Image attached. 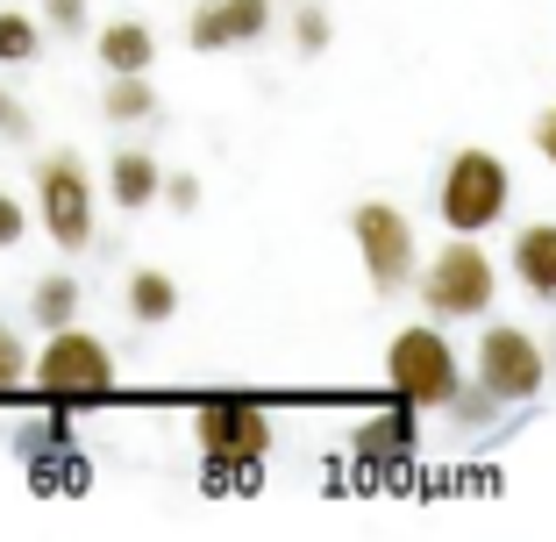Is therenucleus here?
<instances>
[{"label": "nucleus", "mask_w": 556, "mask_h": 542, "mask_svg": "<svg viewBox=\"0 0 556 542\" xmlns=\"http://www.w3.org/2000/svg\"><path fill=\"white\" fill-rule=\"evenodd\" d=\"M514 279L535 300H556V222H528L514 236Z\"/></svg>", "instance_id": "obj_10"}, {"label": "nucleus", "mask_w": 556, "mask_h": 542, "mask_svg": "<svg viewBox=\"0 0 556 542\" xmlns=\"http://www.w3.org/2000/svg\"><path fill=\"white\" fill-rule=\"evenodd\" d=\"M100 115H108V122H150V115H157V93H150L143 72H108Z\"/></svg>", "instance_id": "obj_14"}, {"label": "nucleus", "mask_w": 556, "mask_h": 542, "mask_svg": "<svg viewBox=\"0 0 556 542\" xmlns=\"http://www.w3.org/2000/svg\"><path fill=\"white\" fill-rule=\"evenodd\" d=\"M535 150L556 165V108H542V115H535Z\"/></svg>", "instance_id": "obj_25"}, {"label": "nucleus", "mask_w": 556, "mask_h": 542, "mask_svg": "<svg viewBox=\"0 0 556 542\" xmlns=\"http://www.w3.org/2000/svg\"><path fill=\"white\" fill-rule=\"evenodd\" d=\"M164 179L172 172L150 157V150H115V165H108V200H115L122 214L150 207V200H164Z\"/></svg>", "instance_id": "obj_9"}, {"label": "nucleus", "mask_w": 556, "mask_h": 542, "mask_svg": "<svg viewBox=\"0 0 556 542\" xmlns=\"http://www.w3.org/2000/svg\"><path fill=\"white\" fill-rule=\"evenodd\" d=\"M22 229H29V207H22L15 193H0V250H15Z\"/></svg>", "instance_id": "obj_22"}, {"label": "nucleus", "mask_w": 556, "mask_h": 542, "mask_svg": "<svg viewBox=\"0 0 556 542\" xmlns=\"http://www.w3.org/2000/svg\"><path fill=\"white\" fill-rule=\"evenodd\" d=\"M386 378H393L400 407H457L464 393V364L435 322H414L386 343Z\"/></svg>", "instance_id": "obj_1"}, {"label": "nucleus", "mask_w": 556, "mask_h": 542, "mask_svg": "<svg viewBox=\"0 0 556 542\" xmlns=\"http://www.w3.org/2000/svg\"><path fill=\"white\" fill-rule=\"evenodd\" d=\"M357 457L364 464H400V457H414V407L407 414H378L371 428H357Z\"/></svg>", "instance_id": "obj_13"}, {"label": "nucleus", "mask_w": 556, "mask_h": 542, "mask_svg": "<svg viewBox=\"0 0 556 542\" xmlns=\"http://www.w3.org/2000/svg\"><path fill=\"white\" fill-rule=\"evenodd\" d=\"M328 36H336L328 8H321V0H300V8H293V50H300V58H321Z\"/></svg>", "instance_id": "obj_18"}, {"label": "nucleus", "mask_w": 556, "mask_h": 542, "mask_svg": "<svg viewBox=\"0 0 556 542\" xmlns=\"http://www.w3.org/2000/svg\"><path fill=\"white\" fill-rule=\"evenodd\" d=\"M93 50H100V65H108V72H150V65H157V36H150V22H136V15L108 22V29L93 36Z\"/></svg>", "instance_id": "obj_11"}, {"label": "nucleus", "mask_w": 556, "mask_h": 542, "mask_svg": "<svg viewBox=\"0 0 556 542\" xmlns=\"http://www.w3.org/2000/svg\"><path fill=\"white\" fill-rule=\"evenodd\" d=\"M350 236H357V257L371 272V293L400 300L407 286H421V264H414V222L386 200H364L350 207Z\"/></svg>", "instance_id": "obj_4"}, {"label": "nucleus", "mask_w": 556, "mask_h": 542, "mask_svg": "<svg viewBox=\"0 0 556 542\" xmlns=\"http://www.w3.org/2000/svg\"><path fill=\"white\" fill-rule=\"evenodd\" d=\"M471 378L500 400V407H521V400L542 393L549 364H542V343L521 329V322H492V329L478 336V350H471Z\"/></svg>", "instance_id": "obj_6"}, {"label": "nucleus", "mask_w": 556, "mask_h": 542, "mask_svg": "<svg viewBox=\"0 0 556 542\" xmlns=\"http://www.w3.org/2000/svg\"><path fill=\"white\" fill-rule=\"evenodd\" d=\"M164 200H172L179 214H193L200 207V179H193V172H172V179H164Z\"/></svg>", "instance_id": "obj_23"}, {"label": "nucleus", "mask_w": 556, "mask_h": 542, "mask_svg": "<svg viewBox=\"0 0 556 542\" xmlns=\"http://www.w3.org/2000/svg\"><path fill=\"white\" fill-rule=\"evenodd\" d=\"M129 314L136 322H172L179 314V279L172 272H157V264H143V272H129Z\"/></svg>", "instance_id": "obj_12"}, {"label": "nucleus", "mask_w": 556, "mask_h": 542, "mask_svg": "<svg viewBox=\"0 0 556 542\" xmlns=\"http://www.w3.org/2000/svg\"><path fill=\"white\" fill-rule=\"evenodd\" d=\"M271 8L278 0H222V29H229V43H257V36L271 29Z\"/></svg>", "instance_id": "obj_17"}, {"label": "nucleus", "mask_w": 556, "mask_h": 542, "mask_svg": "<svg viewBox=\"0 0 556 542\" xmlns=\"http://www.w3.org/2000/svg\"><path fill=\"white\" fill-rule=\"evenodd\" d=\"M43 22L58 36H79L86 29V0H43Z\"/></svg>", "instance_id": "obj_21"}, {"label": "nucleus", "mask_w": 556, "mask_h": 542, "mask_svg": "<svg viewBox=\"0 0 556 542\" xmlns=\"http://www.w3.org/2000/svg\"><path fill=\"white\" fill-rule=\"evenodd\" d=\"M36 386L58 400L72 393H108L115 386V357H108V343L86 329H50V343L36 350Z\"/></svg>", "instance_id": "obj_8"}, {"label": "nucleus", "mask_w": 556, "mask_h": 542, "mask_svg": "<svg viewBox=\"0 0 556 542\" xmlns=\"http://www.w3.org/2000/svg\"><path fill=\"white\" fill-rule=\"evenodd\" d=\"M492 293H500V272L478 250V236H450L421 272V307L435 322H471V314L492 307Z\"/></svg>", "instance_id": "obj_3"}, {"label": "nucleus", "mask_w": 556, "mask_h": 542, "mask_svg": "<svg viewBox=\"0 0 556 542\" xmlns=\"http://www.w3.org/2000/svg\"><path fill=\"white\" fill-rule=\"evenodd\" d=\"M0 136H29V108L0 93Z\"/></svg>", "instance_id": "obj_24"}, {"label": "nucleus", "mask_w": 556, "mask_h": 542, "mask_svg": "<svg viewBox=\"0 0 556 542\" xmlns=\"http://www.w3.org/2000/svg\"><path fill=\"white\" fill-rule=\"evenodd\" d=\"M507 193H514L507 165H500L492 150L464 143L457 157L442 165V186H435V214L450 222V236H485L492 222L507 214Z\"/></svg>", "instance_id": "obj_2"}, {"label": "nucleus", "mask_w": 556, "mask_h": 542, "mask_svg": "<svg viewBox=\"0 0 556 542\" xmlns=\"http://www.w3.org/2000/svg\"><path fill=\"white\" fill-rule=\"evenodd\" d=\"M29 314H36V329H72V314H79V279H72V272H50V279H36Z\"/></svg>", "instance_id": "obj_15"}, {"label": "nucleus", "mask_w": 556, "mask_h": 542, "mask_svg": "<svg viewBox=\"0 0 556 542\" xmlns=\"http://www.w3.org/2000/svg\"><path fill=\"white\" fill-rule=\"evenodd\" d=\"M22 378H36V357L22 350V336L0 322V393H8V386H22Z\"/></svg>", "instance_id": "obj_19"}, {"label": "nucleus", "mask_w": 556, "mask_h": 542, "mask_svg": "<svg viewBox=\"0 0 556 542\" xmlns=\"http://www.w3.org/2000/svg\"><path fill=\"white\" fill-rule=\"evenodd\" d=\"M186 43H193V50H229V29H222V0L193 8V29H186Z\"/></svg>", "instance_id": "obj_20"}, {"label": "nucleus", "mask_w": 556, "mask_h": 542, "mask_svg": "<svg viewBox=\"0 0 556 542\" xmlns=\"http://www.w3.org/2000/svg\"><path fill=\"white\" fill-rule=\"evenodd\" d=\"M36 214H43L58 250L93 243V179H86L79 150H43L36 157Z\"/></svg>", "instance_id": "obj_5"}, {"label": "nucleus", "mask_w": 556, "mask_h": 542, "mask_svg": "<svg viewBox=\"0 0 556 542\" xmlns=\"http://www.w3.org/2000/svg\"><path fill=\"white\" fill-rule=\"evenodd\" d=\"M293 8H300V0H293Z\"/></svg>", "instance_id": "obj_26"}, {"label": "nucleus", "mask_w": 556, "mask_h": 542, "mask_svg": "<svg viewBox=\"0 0 556 542\" xmlns=\"http://www.w3.org/2000/svg\"><path fill=\"white\" fill-rule=\"evenodd\" d=\"M36 50H43V29L15 8H0V65H36Z\"/></svg>", "instance_id": "obj_16"}, {"label": "nucleus", "mask_w": 556, "mask_h": 542, "mask_svg": "<svg viewBox=\"0 0 556 542\" xmlns=\"http://www.w3.org/2000/svg\"><path fill=\"white\" fill-rule=\"evenodd\" d=\"M193 436H200V457L207 464H229V471H257L264 450H271V414L257 400H207L193 414Z\"/></svg>", "instance_id": "obj_7"}]
</instances>
